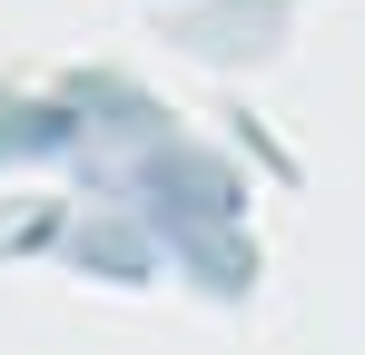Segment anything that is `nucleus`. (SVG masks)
Returning <instances> with one entry per match:
<instances>
[]
</instances>
